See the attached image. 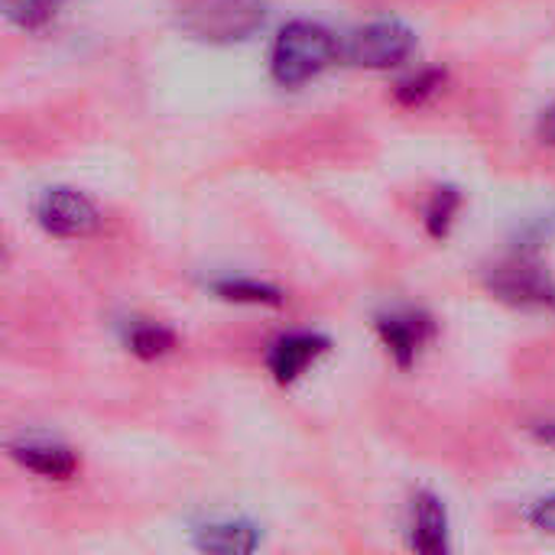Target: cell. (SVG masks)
Here are the masks:
<instances>
[{
    "mask_svg": "<svg viewBox=\"0 0 555 555\" xmlns=\"http://www.w3.org/2000/svg\"><path fill=\"white\" fill-rule=\"evenodd\" d=\"M442 85H446V72L426 68V72H420V75H413V78L397 85V101L403 107H423L429 98H436L442 91Z\"/></svg>",
    "mask_w": 555,
    "mask_h": 555,
    "instance_id": "9a60e30c",
    "label": "cell"
},
{
    "mask_svg": "<svg viewBox=\"0 0 555 555\" xmlns=\"http://www.w3.org/2000/svg\"><path fill=\"white\" fill-rule=\"evenodd\" d=\"M449 511L433 491H420L413 498L410 517V550L423 555L449 553Z\"/></svg>",
    "mask_w": 555,
    "mask_h": 555,
    "instance_id": "ba28073f",
    "label": "cell"
},
{
    "mask_svg": "<svg viewBox=\"0 0 555 555\" xmlns=\"http://www.w3.org/2000/svg\"><path fill=\"white\" fill-rule=\"evenodd\" d=\"M341 59V42L319 23H286L270 49V75L283 88H302Z\"/></svg>",
    "mask_w": 555,
    "mask_h": 555,
    "instance_id": "6da1fadb",
    "label": "cell"
},
{
    "mask_svg": "<svg viewBox=\"0 0 555 555\" xmlns=\"http://www.w3.org/2000/svg\"><path fill=\"white\" fill-rule=\"evenodd\" d=\"M267 23V3L263 0H198L182 10L179 26L211 46H234L250 39Z\"/></svg>",
    "mask_w": 555,
    "mask_h": 555,
    "instance_id": "3957f363",
    "label": "cell"
},
{
    "mask_svg": "<svg viewBox=\"0 0 555 555\" xmlns=\"http://www.w3.org/2000/svg\"><path fill=\"white\" fill-rule=\"evenodd\" d=\"M537 137H540V143L555 146V101L540 114V120H537Z\"/></svg>",
    "mask_w": 555,
    "mask_h": 555,
    "instance_id": "ac0fdd59",
    "label": "cell"
},
{
    "mask_svg": "<svg viewBox=\"0 0 555 555\" xmlns=\"http://www.w3.org/2000/svg\"><path fill=\"white\" fill-rule=\"evenodd\" d=\"M127 348L140 358V361H156L166 358L176 348V332L156 322H137L127 332Z\"/></svg>",
    "mask_w": 555,
    "mask_h": 555,
    "instance_id": "4fadbf2b",
    "label": "cell"
},
{
    "mask_svg": "<svg viewBox=\"0 0 555 555\" xmlns=\"http://www.w3.org/2000/svg\"><path fill=\"white\" fill-rule=\"evenodd\" d=\"M377 328V338L384 345V351L393 358V364L400 371H410L420 354L433 345L436 338V319L423 309H393V312H384L377 315L374 322Z\"/></svg>",
    "mask_w": 555,
    "mask_h": 555,
    "instance_id": "8992f818",
    "label": "cell"
},
{
    "mask_svg": "<svg viewBox=\"0 0 555 555\" xmlns=\"http://www.w3.org/2000/svg\"><path fill=\"white\" fill-rule=\"evenodd\" d=\"M530 433H533V439H537V442H543V446H553V449H555V420L537 423V426H533Z\"/></svg>",
    "mask_w": 555,
    "mask_h": 555,
    "instance_id": "d6986e66",
    "label": "cell"
},
{
    "mask_svg": "<svg viewBox=\"0 0 555 555\" xmlns=\"http://www.w3.org/2000/svg\"><path fill=\"white\" fill-rule=\"evenodd\" d=\"M553 237H555V211H550V215H537V218H530L527 224H520V228H517L514 250L540 254Z\"/></svg>",
    "mask_w": 555,
    "mask_h": 555,
    "instance_id": "2e32d148",
    "label": "cell"
},
{
    "mask_svg": "<svg viewBox=\"0 0 555 555\" xmlns=\"http://www.w3.org/2000/svg\"><path fill=\"white\" fill-rule=\"evenodd\" d=\"M68 0H3V13L10 23L23 29H39L46 26Z\"/></svg>",
    "mask_w": 555,
    "mask_h": 555,
    "instance_id": "5bb4252c",
    "label": "cell"
},
{
    "mask_svg": "<svg viewBox=\"0 0 555 555\" xmlns=\"http://www.w3.org/2000/svg\"><path fill=\"white\" fill-rule=\"evenodd\" d=\"M332 351V338L322 332H289L267 348V371L280 387H293L319 358Z\"/></svg>",
    "mask_w": 555,
    "mask_h": 555,
    "instance_id": "52a82bcc",
    "label": "cell"
},
{
    "mask_svg": "<svg viewBox=\"0 0 555 555\" xmlns=\"http://www.w3.org/2000/svg\"><path fill=\"white\" fill-rule=\"evenodd\" d=\"M36 224L52 234V237H88L101 228V215L94 208V202L88 195H81L78 189H46L36 202Z\"/></svg>",
    "mask_w": 555,
    "mask_h": 555,
    "instance_id": "5b68a950",
    "label": "cell"
},
{
    "mask_svg": "<svg viewBox=\"0 0 555 555\" xmlns=\"http://www.w3.org/2000/svg\"><path fill=\"white\" fill-rule=\"evenodd\" d=\"M416 52V33L400 20H374L348 36L341 59L358 68H397Z\"/></svg>",
    "mask_w": 555,
    "mask_h": 555,
    "instance_id": "277c9868",
    "label": "cell"
},
{
    "mask_svg": "<svg viewBox=\"0 0 555 555\" xmlns=\"http://www.w3.org/2000/svg\"><path fill=\"white\" fill-rule=\"evenodd\" d=\"M524 517H527V524H530L533 530H540V533H546V537H555V494L533 501V504L527 507Z\"/></svg>",
    "mask_w": 555,
    "mask_h": 555,
    "instance_id": "e0dca14e",
    "label": "cell"
},
{
    "mask_svg": "<svg viewBox=\"0 0 555 555\" xmlns=\"http://www.w3.org/2000/svg\"><path fill=\"white\" fill-rule=\"evenodd\" d=\"M260 546V530L247 520H215L195 530V550L215 555H247Z\"/></svg>",
    "mask_w": 555,
    "mask_h": 555,
    "instance_id": "30bf717a",
    "label": "cell"
},
{
    "mask_svg": "<svg viewBox=\"0 0 555 555\" xmlns=\"http://www.w3.org/2000/svg\"><path fill=\"white\" fill-rule=\"evenodd\" d=\"M485 289L498 302H504L517 312L555 315V280L543 267L540 254L511 247V254L504 260H498L494 267L485 270Z\"/></svg>",
    "mask_w": 555,
    "mask_h": 555,
    "instance_id": "7a4b0ae2",
    "label": "cell"
},
{
    "mask_svg": "<svg viewBox=\"0 0 555 555\" xmlns=\"http://www.w3.org/2000/svg\"><path fill=\"white\" fill-rule=\"evenodd\" d=\"M211 293L224 302H234V306H270V309H280L286 302L283 289L270 286V283H260V280H250V276H224V280H215L211 283Z\"/></svg>",
    "mask_w": 555,
    "mask_h": 555,
    "instance_id": "8fae6325",
    "label": "cell"
},
{
    "mask_svg": "<svg viewBox=\"0 0 555 555\" xmlns=\"http://www.w3.org/2000/svg\"><path fill=\"white\" fill-rule=\"evenodd\" d=\"M462 211V192L455 185H439L426 205V231L433 241H446L455 228V218Z\"/></svg>",
    "mask_w": 555,
    "mask_h": 555,
    "instance_id": "7c38bea8",
    "label": "cell"
},
{
    "mask_svg": "<svg viewBox=\"0 0 555 555\" xmlns=\"http://www.w3.org/2000/svg\"><path fill=\"white\" fill-rule=\"evenodd\" d=\"M10 459L23 465L26 472L49 478V481H68L78 472V455L62 446V442H46V439H29V442H13Z\"/></svg>",
    "mask_w": 555,
    "mask_h": 555,
    "instance_id": "9c48e42d",
    "label": "cell"
}]
</instances>
